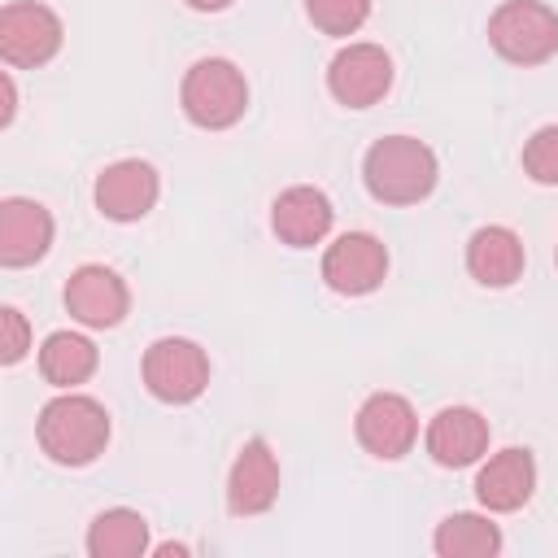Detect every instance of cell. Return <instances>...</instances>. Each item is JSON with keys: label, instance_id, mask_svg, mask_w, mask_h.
<instances>
[{"label": "cell", "instance_id": "obj_1", "mask_svg": "<svg viewBox=\"0 0 558 558\" xmlns=\"http://www.w3.org/2000/svg\"><path fill=\"white\" fill-rule=\"evenodd\" d=\"M440 179L436 153L418 135H384L362 157V183L379 205H418Z\"/></svg>", "mask_w": 558, "mask_h": 558}, {"label": "cell", "instance_id": "obj_2", "mask_svg": "<svg viewBox=\"0 0 558 558\" xmlns=\"http://www.w3.org/2000/svg\"><path fill=\"white\" fill-rule=\"evenodd\" d=\"M109 410L87 397V392H74L65 388L61 397H52L39 418H35V436H39V449L57 462V466H87L105 453L109 445Z\"/></svg>", "mask_w": 558, "mask_h": 558}, {"label": "cell", "instance_id": "obj_3", "mask_svg": "<svg viewBox=\"0 0 558 558\" xmlns=\"http://www.w3.org/2000/svg\"><path fill=\"white\" fill-rule=\"evenodd\" d=\"M179 105L187 113L192 126L201 131H227L244 118L248 109V83L244 70L227 57H201L187 65L183 87H179Z\"/></svg>", "mask_w": 558, "mask_h": 558}, {"label": "cell", "instance_id": "obj_4", "mask_svg": "<svg viewBox=\"0 0 558 558\" xmlns=\"http://www.w3.org/2000/svg\"><path fill=\"white\" fill-rule=\"evenodd\" d=\"M488 44L510 65H541L558 52V13L541 0H506L488 17Z\"/></svg>", "mask_w": 558, "mask_h": 558}, {"label": "cell", "instance_id": "obj_5", "mask_svg": "<svg viewBox=\"0 0 558 558\" xmlns=\"http://www.w3.org/2000/svg\"><path fill=\"white\" fill-rule=\"evenodd\" d=\"M144 388L166 405H187L209 388V353L187 336H161L144 349Z\"/></svg>", "mask_w": 558, "mask_h": 558}, {"label": "cell", "instance_id": "obj_6", "mask_svg": "<svg viewBox=\"0 0 558 558\" xmlns=\"http://www.w3.org/2000/svg\"><path fill=\"white\" fill-rule=\"evenodd\" d=\"M65 44V26L57 9L39 0H9L0 9V61L9 70H35L48 65Z\"/></svg>", "mask_w": 558, "mask_h": 558}, {"label": "cell", "instance_id": "obj_7", "mask_svg": "<svg viewBox=\"0 0 558 558\" xmlns=\"http://www.w3.org/2000/svg\"><path fill=\"white\" fill-rule=\"evenodd\" d=\"M357 445L379 462H401L418 440V414L401 392H371L353 418Z\"/></svg>", "mask_w": 558, "mask_h": 558}, {"label": "cell", "instance_id": "obj_8", "mask_svg": "<svg viewBox=\"0 0 558 558\" xmlns=\"http://www.w3.org/2000/svg\"><path fill=\"white\" fill-rule=\"evenodd\" d=\"M388 279V248L371 231H344L323 253V283L340 296H371Z\"/></svg>", "mask_w": 558, "mask_h": 558}, {"label": "cell", "instance_id": "obj_9", "mask_svg": "<svg viewBox=\"0 0 558 558\" xmlns=\"http://www.w3.org/2000/svg\"><path fill=\"white\" fill-rule=\"evenodd\" d=\"M65 310L74 323L92 327V331H105V327H118L126 314H131V288L118 270L100 266V262H87L78 266L70 279H65V292H61Z\"/></svg>", "mask_w": 558, "mask_h": 558}, {"label": "cell", "instance_id": "obj_10", "mask_svg": "<svg viewBox=\"0 0 558 558\" xmlns=\"http://www.w3.org/2000/svg\"><path fill=\"white\" fill-rule=\"evenodd\" d=\"M392 87V57L379 44H349L327 65V92L344 109H371Z\"/></svg>", "mask_w": 558, "mask_h": 558}, {"label": "cell", "instance_id": "obj_11", "mask_svg": "<svg viewBox=\"0 0 558 558\" xmlns=\"http://www.w3.org/2000/svg\"><path fill=\"white\" fill-rule=\"evenodd\" d=\"M92 196L109 222H140L153 214V205L161 196V174L140 157H122L96 174Z\"/></svg>", "mask_w": 558, "mask_h": 558}, {"label": "cell", "instance_id": "obj_12", "mask_svg": "<svg viewBox=\"0 0 558 558\" xmlns=\"http://www.w3.org/2000/svg\"><path fill=\"white\" fill-rule=\"evenodd\" d=\"M279 501V453L266 436H248L227 475V510L235 519L266 514Z\"/></svg>", "mask_w": 558, "mask_h": 558}, {"label": "cell", "instance_id": "obj_13", "mask_svg": "<svg viewBox=\"0 0 558 558\" xmlns=\"http://www.w3.org/2000/svg\"><path fill=\"white\" fill-rule=\"evenodd\" d=\"M488 418L471 405H445L432 414L427 432H423V445L432 453L436 466L445 471H458V466H471L488 453Z\"/></svg>", "mask_w": 558, "mask_h": 558}, {"label": "cell", "instance_id": "obj_14", "mask_svg": "<svg viewBox=\"0 0 558 558\" xmlns=\"http://www.w3.org/2000/svg\"><path fill=\"white\" fill-rule=\"evenodd\" d=\"M52 214L31 196H4L0 201V266L22 270L48 257L52 248Z\"/></svg>", "mask_w": 558, "mask_h": 558}, {"label": "cell", "instance_id": "obj_15", "mask_svg": "<svg viewBox=\"0 0 558 558\" xmlns=\"http://www.w3.org/2000/svg\"><path fill=\"white\" fill-rule=\"evenodd\" d=\"M336 222V209H331V196L323 187H310V183H296V187H283L270 205V231L279 235V244L288 248H314L327 240Z\"/></svg>", "mask_w": 558, "mask_h": 558}, {"label": "cell", "instance_id": "obj_16", "mask_svg": "<svg viewBox=\"0 0 558 558\" xmlns=\"http://www.w3.org/2000/svg\"><path fill=\"white\" fill-rule=\"evenodd\" d=\"M532 493H536V458L532 449L519 445L493 453L475 475V497L488 514H514L532 501Z\"/></svg>", "mask_w": 558, "mask_h": 558}, {"label": "cell", "instance_id": "obj_17", "mask_svg": "<svg viewBox=\"0 0 558 558\" xmlns=\"http://www.w3.org/2000/svg\"><path fill=\"white\" fill-rule=\"evenodd\" d=\"M523 262L527 253L514 227L488 222V227H475L466 240V270L480 288H510L523 275Z\"/></svg>", "mask_w": 558, "mask_h": 558}, {"label": "cell", "instance_id": "obj_18", "mask_svg": "<svg viewBox=\"0 0 558 558\" xmlns=\"http://www.w3.org/2000/svg\"><path fill=\"white\" fill-rule=\"evenodd\" d=\"M100 366V353L87 336L78 331H52L44 344H39V375L52 384V388H78L96 375Z\"/></svg>", "mask_w": 558, "mask_h": 558}, {"label": "cell", "instance_id": "obj_19", "mask_svg": "<svg viewBox=\"0 0 558 558\" xmlns=\"http://www.w3.org/2000/svg\"><path fill=\"white\" fill-rule=\"evenodd\" d=\"M432 549L440 558H497L501 554V527L488 514L475 510H453L436 523Z\"/></svg>", "mask_w": 558, "mask_h": 558}, {"label": "cell", "instance_id": "obj_20", "mask_svg": "<svg viewBox=\"0 0 558 558\" xmlns=\"http://www.w3.org/2000/svg\"><path fill=\"white\" fill-rule=\"evenodd\" d=\"M87 554L92 558H140V554H148V519L131 506L100 510L87 523Z\"/></svg>", "mask_w": 558, "mask_h": 558}, {"label": "cell", "instance_id": "obj_21", "mask_svg": "<svg viewBox=\"0 0 558 558\" xmlns=\"http://www.w3.org/2000/svg\"><path fill=\"white\" fill-rule=\"evenodd\" d=\"M305 17L323 35H353L371 17V0H305Z\"/></svg>", "mask_w": 558, "mask_h": 558}, {"label": "cell", "instance_id": "obj_22", "mask_svg": "<svg viewBox=\"0 0 558 558\" xmlns=\"http://www.w3.org/2000/svg\"><path fill=\"white\" fill-rule=\"evenodd\" d=\"M523 174L541 187H558V122L536 126L523 144Z\"/></svg>", "mask_w": 558, "mask_h": 558}, {"label": "cell", "instance_id": "obj_23", "mask_svg": "<svg viewBox=\"0 0 558 558\" xmlns=\"http://www.w3.org/2000/svg\"><path fill=\"white\" fill-rule=\"evenodd\" d=\"M26 353H31V323L17 305H4L0 310V362L17 366Z\"/></svg>", "mask_w": 558, "mask_h": 558}, {"label": "cell", "instance_id": "obj_24", "mask_svg": "<svg viewBox=\"0 0 558 558\" xmlns=\"http://www.w3.org/2000/svg\"><path fill=\"white\" fill-rule=\"evenodd\" d=\"M0 92H4V109H0V126H9V122H13V113H17V87H13V74H9V70L0 74Z\"/></svg>", "mask_w": 558, "mask_h": 558}, {"label": "cell", "instance_id": "obj_25", "mask_svg": "<svg viewBox=\"0 0 558 558\" xmlns=\"http://www.w3.org/2000/svg\"><path fill=\"white\" fill-rule=\"evenodd\" d=\"M187 9H196V13H222V9H231V0H183Z\"/></svg>", "mask_w": 558, "mask_h": 558}, {"label": "cell", "instance_id": "obj_26", "mask_svg": "<svg viewBox=\"0 0 558 558\" xmlns=\"http://www.w3.org/2000/svg\"><path fill=\"white\" fill-rule=\"evenodd\" d=\"M554 266H558V248H554Z\"/></svg>", "mask_w": 558, "mask_h": 558}]
</instances>
